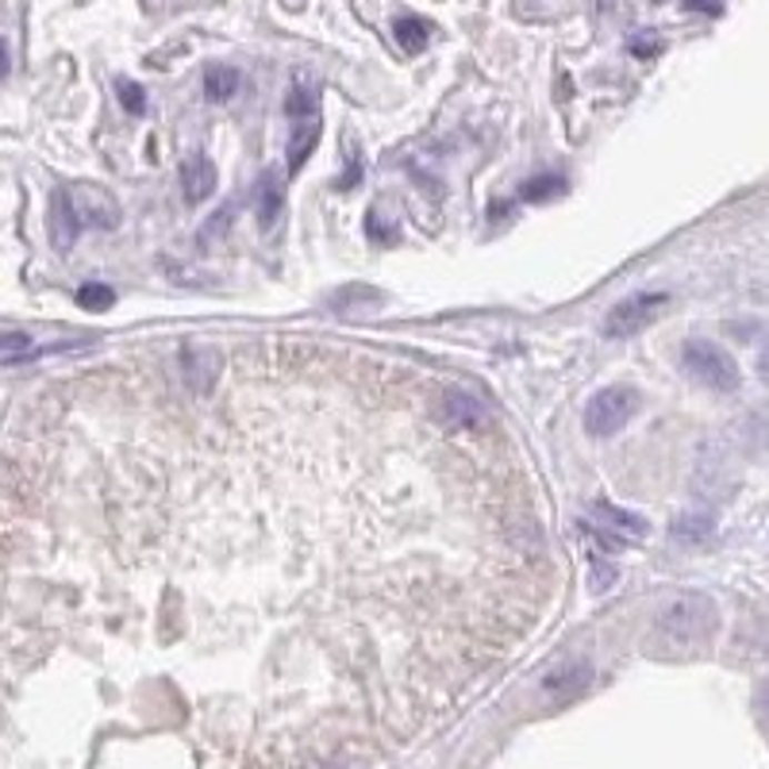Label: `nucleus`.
Here are the masks:
<instances>
[{
    "mask_svg": "<svg viewBox=\"0 0 769 769\" xmlns=\"http://www.w3.org/2000/svg\"><path fill=\"white\" fill-rule=\"evenodd\" d=\"M758 378L769 384V342L762 347V354H758Z\"/></svg>",
    "mask_w": 769,
    "mask_h": 769,
    "instance_id": "obj_22",
    "label": "nucleus"
},
{
    "mask_svg": "<svg viewBox=\"0 0 769 769\" xmlns=\"http://www.w3.org/2000/svg\"><path fill=\"white\" fill-rule=\"evenodd\" d=\"M392 36H397V43L405 47L408 54H420L431 39V28L423 20H416V16H400L397 28H392Z\"/></svg>",
    "mask_w": 769,
    "mask_h": 769,
    "instance_id": "obj_14",
    "label": "nucleus"
},
{
    "mask_svg": "<svg viewBox=\"0 0 769 769\" xmlns=\"http://www.w3.org/2000/svg\"><path fill=\"white\" fill-rule=\"evenodd\" d=\"M716 627H720V608L708 592H681L658 612L655 635L666 650L673 655H697L712 642Z\"/></svg>",
    "mask_w": 769,
    "mask_h": 769,
    "instance_id": "obj_1",
    "label": "nucleus"
},
{
    "mask_svg": "<svg viewBox=\"0 0 769 769\" xmlns=\"http://www.w3.org/2000/svg\"><path fill=\"white\" fill-rule=\"evenodd\" d=\"M78 304L89 308V312H104V308L116 304V292L112 286H104V281H89V286H81L78 292Z\"/></svg>",
    "mask_w": 769,
    "mask_h": 769,
    "instance_id": "obj_16",
    "label": "nucleus"
},
{
    "mask_svg": "<svg viewBox=\"0 0 769 769\" xmlns=\"http://www.w3.org/2000/svg\"><path fill=\"white\" fill-rule=\"evenodd\" d=\"M589 531L597 535L608 550H616V547H631V542L647 539L650 523L642 520V516L616 508L612 500H597V505H592V528Z\"/></svg>",
    "mask_w": 769,
    "mask_h": 769,
    "instance_id": "obj_6",
    "label": "nucleus"
},
{
    "mask_svg": "<svg viewBox=\"0 0 769 769\" xmlns=\"http://www.w3.org/2000/svg\"><path fill=\"white\" fill-rule=\"evenodd\" d=\"M286 112L292 120V139H289V173H297L300 166L308 162V154L320 143V131H323V112H320V93L316 86L308 81H297L289 89L286 100Z\"/></svg>",
    "mask_w": 769,
    "mask_h": 769,
    "instance_id": "obj_2",
    "label": "nucleus"
},
{
    "mask_svg": "<svg viewBox=\"0 0 769 769\" xmlns=\"http://www.w3.org/2000/svg\"><path fill=\"white\" fill-rule=\"evenodd\" d=\"M8 66H12V58H8V43L0 39V78L8 73Z\"/></svg>",
    "mask_w": 769,
    "mask_h": 769,
    "instance_id": "obj_23",
    "label": "nucleus"
},
{
    "mask_svg": "<svg viewBox=\"0 0 769 769\" xmlns=\"http://www.w3.org/2000/svg\"><path fill=\"white\" fill-rule=\"evenodd\" d=\"M689 12H708V16H720L723 12V0H685Z\"/></svg>",
    "mask_w": 769,
    "mask_h": 769,
    "instance_id": "obj_19",
    "label": "nucleus"
},
{
    "mask_svg": "<svg viewBox=\"0 0 769 769\" xmlns=\"http://www.w3.org/2000/svg\"><path fill=\"white\" fill-rule=\"evenodd\" d=\"M281 204H286L281 181L273 178V173H266L262 186H258V220H262V228H273V223L281 220Z\"/></svg>",
    "mask_w": 769,
    "mask_h": 769,
    "instance_id": "obj_12",
    "label": "nucleus"
},
{
    "mask_svg": "<svg viewBox=\"0 0 769 769\" xmlns=\"http://www.w3.org/2000/svg\"><path fill=\"white\" fill-rule=\"evenodd\" d=\"M681 366L692 381L708 384L716 392H735L739 389V362L727 354L723 347L708 339H689L681 347Z\"/></svg>",
    "mask_w": 769,
    "mask_h": 769,
    "instance_id": "obj_3",
    "label": "nucleus"
},
{
    "mask_svg": "<svg viewBox=\"0 0 769 769\" xmlns=\"http://www.w3.org/2000/svg\"><path fill=\"white\" fill-rule=\"evenodd\" d=\"M216 186H220V173H216V162L208 154H189L181 162V192H186L189 204H204Z\"/></svg>",
    "mask_w": 769,
    "mask_h": 769,
    "instance_id": "obj_10",
    "label": "nucleus"
},
{
    "mask_svg": "<svg viewBox=\"0 0 769 769\" xmlns=\"http://www.w3.org/2000/svg\"><path fill=\"white\" fill-rule=\"evenodd\" d=\"M520 192H523V200H550V197H558V192H566V178H558V173H547V178L528 181V186H523Z\"/></svg>",
    "mask_w": 769,
    "mask_h": 769,
    "instance_id": "obj_18",
    "label": "nucleus"
},
{
    "mask_svg": "<svg viewBox=\"0 0 769 769\" xmlns=\"http://www.w3.org/2000/svg\"><path fill=\"white\" fill-rule=\"evenodd\" d=\"M655 4H662V0H655Z\"/></svg>",
    "mask_w": 769,
    "mask_h": 769,
    "instance_id": "obj_24",
    "label": "nucleus"
},
{
    "mask_svg": "<svg viewBox=\"0 0 769 769\" xmlns=\"http://www.w3.org/2000/svg\"><path fill=\"white\" fill-rule=\"evenodd\" d=\"M755 705H758V712H762V720L769 723V677L762 685H758V697H755Z\"/></svg>",
    "mask_w": 769,
    "mask_h": 769,
    "instance_id": "obj_21",
    "label": "nucleus"
},
{
    "mask_svg": "<svg viewBox=\"0 0 769 769\" xmlns=\"http://www.w3.org/2000/svg\"><path fill=\"white\" fill-rule=\"evenodd\" d=\"M70 192V204H73V216H78L81 228H116L120 223V204H116L108 192H100L93 186H81V189H66Z\"/></svg>",
    "mask_w": 769,
    "mask_h": 769,
    "instance_id": "obj_9",
    "label": "nucleus"
},
{
    "mask_svg": "<svg viewBox=\"0 0 769 769\" xmlns=\"http://www.w3.org/2000/svg\"><path fill=\"white\" fill-rule=\"evenodd\" d=\"M592 681V666L585 662V658H566V662L550 666L547 673H542V692H547L555 705H566V700L581 697L585 689H589Z\"/></svg>",
    "mask_w": 769,
    "mask_h": 769,
    "instance_id": "obj_8",
    "label": "nucleus"
},
{
    "mask_svg": "<svg viewBox=\"0 0 769 769\" xmlns=\"http://www.w3.org/2000/svg\"><path fill=\"white\" fill-rule=\"evenodd\" d=\"M670 304V297L666 292H635V297L620 300V304L608 312L605 320V336L608 339H631L639 336L642 328H650V323L658 320V312Z\"/></svg>",
    "mask_w": 769,
    "mask_h": 769,
    "instance_id": "obj_5",
    "label": "nucleus"
},
{
    "mask_svg": "<svg viewBox=\"0 0 769 769\" xmlns=\"http://www.w3.org/2000/svg\"><path fill=\"white\" fill-rule=\"evenodd\" d=\"M78 231H81V223H78V216H73L70 192L58 189L54 197H50V242H54L58 250H70Z\"/></svg>",
    "mask_w": 769,
    "mask_h": 769,
    "instance_id": "obj_11",
    "label": "nucleus"
},
{
    "mask_svg": "<svg viewBox=\"0 0 769 769\" xmlns=\"http://www.w3.org/2000/svg\"><path fill=\"white\" fill-rule=\"evenodd\" d=\"M204 93L208 100H231L239 93V70H231V66H208L204 70Z\"/></svg>",
    "mask_w": 769,
    "mask_h": 769,
    "instance_id": "obj_13",
    "label": "nucleus"
},
{
    "mask_svg": "<svg viewBox=\"0 0 769 769\" xmlns=\"http://www.w3.org/2000/svg\"><path fill=\"white\" fill-rule=\"evenodd\" d=\"M116 93H120L123 112H131V116H143L147 112V89L139 86V81L120 78V81H116Z\"/></svg>",
    "mask_w": 769,
    "mask_h": 769,
    "instance_id": "obj_17",
    "label": "nucleus"
},
{
    "mask_svg": "<svg viewBox=\"0 0 769 769\" xmlns=\"http://www.w3.org/2000/svg\"><path fill=\"white\" fill-rule=\"evenodd\" d=\"M635 412H639V392H635V384H608V389H600L597 397L585 405V431H589L592 439H612V435H620L627 423H631Z\"/></svg>",
    "mask_w": 769,
    "mask_h": 769,
    "instance_id": "obj_4",
    "label": "nucleus"
},
{
    "mask_svg": "<svg viewBox=\"0 0 769 769\" xmlns=\"http://www.w3.org/2000/svg\"><path fill=\"white\" fill-rule=\"evenodd\" d=\"M712 531H716V520L708 512H689V516H681V520L673 523V535L681 542H705Z\"/></svg>",
    "mask_w": 769,
    "mask_h": 769,
    "instance_id": "obj_15",
    "label": "nucleus"
},
{
    "mask_svg": "<svg viewBox=\"0 0 769 769\" xmlns=\"http://www.w3.org/2000/svg\"><path fill=\"white\" fill-rule=\"evenodd\" d=\"M178 370L192 397H204V392L216 389V378L223 373V350L212 347V342H189L178 354Z\"/></svg>",
    "mask_w": 769,
    "mask_h": 769,
    "instance_id": "obj_7",
    "label": "nucleus"
},
{
    "mask_svg": "<svg viewBox=\"0 0 769 769\" xmlns=\"http://www.w3.org/2000/svg\"><path fill=\"white\" fill-rule=\"evenodd\" d=\"M28 336H23V331H12V336H0V354H8V350H16V347H28Z\"/></svg>",
    "mask_w": 769,
    "mask_h": 769,
    "instance_id": "obj_20",
    "label": "nucleus"
}]
</instances>
